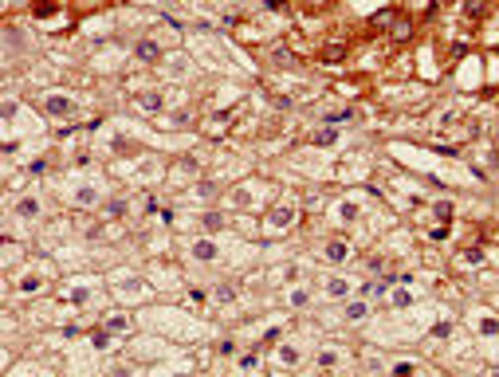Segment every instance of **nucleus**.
<instances>
[{
    "instance_id": "2eb2a0df",
    "label": "nucleus",
    "mask_w": 499,
    "mask_h": 377,
    "mask_svg": "<svg viewBox=\"0 0 499 377\" xmlns=\"http://www.w3.org/2000/svg\"><path fill=\"white\" fill-rule=\"evenodd\" d=\"M327 291H331V295H338V299H342V295H346V291H350V283H346V279H331V283H327Z\"/></svg>"
},
{
    "instance_id": "39448f33",
    "label": "nucleus",
    "mask_w": 499,
    "mask_h": 377,
    "mask_svg": "<svg viewBox=\"0 0 499 377\" xmlns=\"http://www.w3.org/2000/svg\"><path fill=\"white\" fill-rule=\"evenodd\" d=\"M311 142H315V146H334V142H338V126H327V130H315V134H311Z\"/></svg>"
},
{
    "instance_id": "412c9836",
    "label": "nucleus",
    "mask_w": 499,
    "mask_h": 377,
    "mask_svg": "<svg viewBox=\"0 0 499 377\" xmlns=\"http://www.w3.org/2000/svg\"><path fill=\"white\" fill-rule=\"evenodd\" d=\"M217 299H221V303H232V299H236V287H217Z\"/></svg>"
},
{
    "instance_id": "ddd939ff",
    "label": "nucleus",
    "mask_w": 499,
    "mask_h": 377,
    "mask_svg": "<svg viewBox=\"0 0 499 377\" xmlns=\"http://www.w3.org/2000/svg\"><path fill=\"white\" fill-rule=\"evenodd\" d=\"M138 107H142V110H162V95H142Z\"/></svg>"
},
{
    "instance_id": "f257e3e1",
    "label": "nucleus",
    "mask_w": 499,
    "mask_h": 377,
    "mask_svg": "<svg viewBox=\"0 0 499 377\" xmlns=\"http://www.w3.org/2000/svg\"><path fill=\"white\" fill-rule=\"evenodd\" d=\"M272 228H291V220H295V209L291 205H279V209H272Z\"/></svg>"
},
{
    "instance_id": "dca6fc26",
    "label": "nucleus",
    "mask_w": 499,
    "mask_h": 377,
    "mask_svg": "<svg viewBox=\"0 0 499 377\" xmlns=\"http://www.w3.org/2000/svg\"><path fill=\"white\" fill-rule=\"evenodd\" d=\"M354 118V110H334V114H327V122L331 126H338V122H350Z\"/></svg>"
},
{
    "instance_id": "4468645a",
    "label": "nucleus",
    "mask_w": 499,
    "mask_h": 377,
    "mask_svg": "<svg viewBox=\"0 0 499 377\" xmlns=\"http://www.w3.org/2000/svg\"><path fill=\"white\" fill-rule=\"evenodd\" d=\"M126 326H130V319H126V315H114L111 323H107V330H111V334H122Z\"/></svg>"
},
{
    "instance_id": "f3484780",
    "label": "nucleus",
    "mask_w": 499,
    "mask_h": 377,
    "mask_svg": "<svg viewBox=\"0 0 499 377\" xmlns=\"http://www.w3.org/2000/svg\"><path fill=\"white\" fill-rule=\"evenodd\" d=\"M16 213H20V216H36V213H40V205H36V201H20Z\"/></svg>"
},
{
    "instance_id": "c756f323",
    "label": "nucleus",
    "mask_w": 499,
    "mask_h": 377,
    "mask_svg": "<svg viewBox=\"0 0 499 377\" xmlns=\"http://www.w3.org/2000/svg\"><path fill=\"white\" fill-rule=\"evenodd\" d=\"M393 374H397V377H405V374H413V362H397V366H393Z\"/></svg>"
},
{
    "instance_id": "423d86ee",
    "label": "nucleus",
    "mask_w": 499,
    "mask_h": 377,
    "mask_svg": "<svg viewBox=\"0 0 499 377\" xmlns=\"http://www.w3.org/2000/svg\"><path fill=\"white\" fill-rule=\"evenodd\" d=\"M346 59V44H327L323 48V63H342Z\"/></svg>"
},
{
    "instance_id": "4be33fe9",
    "label": "nucleus",
    "mask_w": 499,
    "mask_h": 377,
    "mask_svg": "<svg viewBox=\"0 0 499 377\" xmlns=\"http://www.w3.org/2000/svg\"><path fill=\"white\" fill-rule=\"evenodd\" d=\"M464 260H468V264H484V252H480V248H468Z\"/></svg>"
},
{
    "instance_id": "7ed1b4c3",
    "label": "nucleus",
    "mask_w": 499,
    "mask_h": 377,
    "mask_svg": "<svg viewBox=\"0 0 499 377\" xmlns=\"http://www.w3.org/2000/svg\"><path fill=\"white\" fill-rule=\"evenodd\" d=\"M44 107H48V114H71V99H63V95H48Z\"/></svg>"
},
{
    "instance_id": "b1692460",
    "label": "nucleus",
    "mask_w": 499,
    "mask_h": 377,
    "mask_svg": "<svg viewBox=\"0 0 499 377\" xmlns=\"http://www.w3.org/2000/svg\"><path fill=\"white\" fill-rule=\"evenodd\" d=\"M346 319H354V323H358V319H366V307H362V303H354V307L346 311Z\"/></svg>"
},
{
    "instance_id": "9b49d317",
    "label": "nucleus",
    "mask_w": 499,
    "mask_h": 377,
    "mask_svg": "<svg viewBox=\"0 0 499 377\" xmlns=\"http://www.w3.org/2000/svg\"><path fill=\"white\" fill-rule=\"evenodd\" d=\"M95 201H99V193H95L91 185H83V189L75 193V205H95Z\"/></svg>"
},
{
    "instance_id": "f03ea898",
    "label": "nucleus",
    "mask_w": 499,
    "mask_h": 377,
    "mask_svg": "<svg viewBox=\"0 0 499 377\" xmlns=\"http://www.w3.org/2000/svg\"><path fill=\"white\" fill-rule=\"evenodd\" d=\"M346 256H350V244H346V240H331V244H327V260H331V264H342Z\"/></svg>"
},
{
    "instance_id": "2f4dec72",
    "label": "nucleus",
    "mask_w": 499,
    "mask_h": 377,
    "mask_svg": "<svg viewBox=\"0 0 499 377\" xmlns=\"http://www.w3.org/2000/svg\"><path fill=\"white\" fill-rule=\"evenodd\" d=\"M358 216V205H342V220H354Z\"/></svg>"
},
{
    "instance_id": "5701e85b",
    "label": "nucleus",
    "mask_w": 499,
    "mask_h": 377,
    "mask_svg": "<svg viewBox=\"0 0 499 377\" xmlns=\"http://www.w3.org/2000/svg\"><path fill=\"white\" fill-rule=\"evenodd\" d=\"M20 291H28V295H32V291H40V279H36V275H28V279L20 283Z\"/></svg>"
},
{
    "instance_id": "1a4fd4ad",
    "label": "nucleus",
    "mask_w": 499,
    "mask_h": 377,
    "mask_svg": "<svg viewBox=\"0 0 499 377\" xmlns=\"http://www.w3.org/2000/svg\"><path fill=\"white\" fill-rule=\"evenodd\" d=\"M55 0H40V4H36V8H32V16H36V20H48V16H55Z\"/></svg>"
},
{
    "instance_id": "6ab92c4d",
    "label": "nucleus",
    "mask_w": 499,
    "mask_h": 377,
    "mask_svg": "<svg viewBox=\"0 0 499 377\" xmlns=\"http://www.w3.org/2000/svg\"><path fill=\"white\" fill-rule=\"evenodd\" d=\"M464 12H468V16H484V0H468Z\"/></svg>"
},
{
    "instance_id": "7c9ffc66",
    "label": "nucleus",
    "mask_w": 499,
    "mask_h": 377,
    "mask_svg": "<svg viewBox=\"0 0 499 377\" xmlns=\"http://www.w3.org/2000/svg\"><path fill=\"white\" fill-rule=\"evenodd\" d=\"M433 334H437V338H448V334H452V326H448V323H437V326H433Z\"/></svg>"
},
{
    "instance_id": "a878e982",
    "label": "nucleus",
    "mask_w": 499,
    "mask_h": 377,
    "mask_svg": "<svg viewBox=\"0 0 499 377\" xmlns=\"http://www.w3.org/2000/svg\"><path fill=\"white\" fill-rule=\"evenodd\" d=\"M217 350H221L224 358H232V354H236V342H232V338H224V342H221V346H217Z\"/></svg>"
},
{
    "instance_id": "72a5a7b5",
    "label": "nucleus",
    "mask_w": 499,
    "mask_h": 377,
    "mask_svg": "<svg viewBox=\"0 0 499 377\" xmlns=\"http://www.w3.org/2000/svg\"><path fill=\"white\" fill-rule=\"evenodd\" d=\"M12 4H16V0H12Z\"/></svg>"
},
{
    "instance_id": "9d476101",
    "label": "nucleus",
    "mask_w": 499,
    "mask_h": 377,
    "mask_svg": "<svg viewBox=\"0 0 499 377\" xmlns=\"http://www.w3.org/2000/svg\"><path fill=\"white\" fill-rule=\"evenodd\" d=\"M409 32H413V24H409L405 16H397V20H393V40H409Z\"/></svg>"
},
{
    "instance_id": "aec40b11",
    "label": "nucleus",
    "mask_w": 499,
    "mask_h": 377,
    "mask_svg": "<svg viewBox=\"0 0 499 377\" xmlns=\"http://www.w3.org/2000/svg\"><path fill=\"white\" fill-rule=\"evenodd\" d=\"M433 216H437V220H448V216H452V205H448V201H441V205L433 209Z\"/></svg>"
},
{
    "instance_id": "473e14b6",
    "label": "nucleus",
    "mask_w": 499,
    "mask_h": 377,
    "mask_svg": "<svg viewBox=\"0 0 499 377\" xmlns=\"http://www.w3.org/2000/svg\"><path fill=\"white\" fill-rule=\"evenodd\" d=\"M264 8H272V12H279V8H283V0H264Z\"/></svg>"
},
{
    "instance_id": "0eeeda50",
    "label": "nucleus",
    "mask_w": 499,
    "mask_h": 377,
    "mask_svg": "<svg viewBox=\"0 0 499 377\" xmlns=\"http://www.w3.org/2000/svg\"><path fill=\"white\" fill-rule=\"evenodd\" d=\"M134 55H138V59H158V55H162V48H158L154 40H142V44L134 48Z\"/></svg>"
},
{
    "instance_id": "cd10ccee",
    "label": "nucleus",
    "mask_w": 499,
    "mask_h": 377,
    "mask_svg": "<svg viewBox=\"0 0 499 377\" xmlns=\"http://www.w3.org/2000/svg\"><path fill=\"white\" fill-rule=\"evenodd\" d=\"M480 330H484V334H499V323H496V319H484V323H480Z\"/></svg>"
},
{
    "instance_id": "393cba45",
    "label": "nucleus",
    "mask_w": 499,
    "mask_h": 377,
    "mask_svg": "<svg viewBox=\"0 0 499 377\" xmlns=\"http://www.w3.org/2000/svg\"><path fill=\"white\" fill-rule=\"evenodd\" d=\"M205 228H209V232H217V228H221V213H209V216H205Z\"/></svg>"
},
{
    "instance_id": "f8f14e48",
    "label": "nucleus",
    "mask_w": 499,
    "mask_h": 377,
    "mask_svg": "<svg viewBox=\"0 0 499 377\" xmlns=\"http://www.w3.org/2000/svg\"><path fill=\"white\" fill-rule=\"evenodd\" d=\"M91 346H95V350H107V346H111V330H95V334H91Z\"/></svg>"
},
{
    "instance_id": "20e7f679",
    "label": "nucleus",
    "mask_w": 499,
    "mask_h": 377,
    "mask_svg": "<svg viewBox=\"0 0 499 377\" xmlns=\"http://www.w3.org/2000/svg\"><path fill=\"white\" fill-rule=\"evenodd\" d=\"M193 256H197L201 264H209V260H217V244H213V240H201V244H193Z\"/></svg>"
},
{
    "instance_id": "a211bd4d",
    "label": "nucleus",
    "mask_w": 499,
    "mask_h": 377,
    "mask_svg": "<svg viewBox=\"0 0 499 377\" xmlns=\"http://www.w3.org/2000/svg\"><path fill=\"white\" fill-rule=\"evenodd\" d=\"M279 358H283L287 366H295V362H299V350H291V346H283V350H279Z\"/></svg>"
},
{
    "instance_id": "bb28decb",
    "label": "nucleus",
    "mask_w": 499,
    "mask_h": 377,
    "mask_svg": "<svg viewBox=\"0 0 499 377\" xmlns=\"http://www.w3.org/2000/svg\"><path fill=\"white\" fill-rule=\"evenodd\" d=\"M107 213H111V216H122V213H126V201H111V205H107Z\"/></svg>"
},
{
    "instance_id": "c85d7f7f",
    "label": "nucleus",
    "mask_w": 499,
    "mask_h": 377,
    "mask_svg": "<svg viewBox=\"0 0 499 377\" xmlns=\"http://www.w3.org/2000/svg\"><path fill=\"white\" fill-rule=\"evenodd\" d=\"M256 362H260V354H256V350H252V354H244V358H240V366H244V370H252V366H256Z\"/></svg>"
},
{
    "instance_id": "6e6552de",
    "label": "nucleus",
    "mask_w": 499,
    "mask_h": 377,
    "mask_svg": "<svg viewBox=\"0 0 499 377\" xmlns=\"http://www.w3.org/2000/svg\"><path fill=\"white\" fill-rule=\"evenodd\" d=\"M393 20H397V12H393V8H382V12H374L370 24H374V28H393Z\"/></svg>"
}]
</instances>
